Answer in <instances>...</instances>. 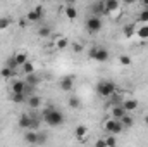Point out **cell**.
I'll return each instance as SVG.
<instances>
[{
	"instance_id": "obj_1",
	"label": "cell",
	"mask_w": 148,
	"mask_h": 147,
	"mask_svg": "<svg viewBox=\"0 0 148 147\" xmlns=\"http://www.w3.org/2000/svg\"><path fill=\"white\" fill-rule=\"evenodd\" d=\"M64 119H66L64 112L59 111V109H55L53 106H48L47 109L43 111V121H45L48 126H52V128L60 126V125L64 123Z\"/></svg>"
},
{
	"instance_id": "obj_2",
	"label": "cell",
	"mask_w": 148,
	"mask_h": 147,
	"mask_svg": "<svg viewBox=\"0 0 148 147\" xmlns=\"http://www.w3.org/2000/svg\"><path fill=\"white\" fill-rule=\"evenodd\" d=\"M115 92H117V87L110 80H100L97 83V94L100 97H112Z\"/></svg>"
},
{
	"instance_id": "obj_3",
	"label": "cell",
	"mask_w": 148,
	"mask_h": 147,
	"mask_svg": "<svg viewBox=\"0 0 148 147\" xmlns=\"http://www.w3.org/2000/svg\"><path fill=\"white\" fill-rule=\"evenodd\" d=\"M102 26H103L102 17L93 16V14L90 17H86V21H84V28L88 33H98V31H102Z\"/></svg>"
},
{
	"instance_id": "obj_4",
	"label": "cell",
	"mask_w": 148,
	"mask_h": 147,
	"mask_svg": "<svg viewBox=\"0 0 148 147\" xmlns=\"http://www.w3.org/2000/svg\"><path fill=\"white\" fill-rule=\"evenodd\" d=\"M103 128H105L109 133H112V135H117V133H122L126 126H124V123H122L121 119H115V118H112V119H107V121H105Z\"/></svg>"
},
{
	"instance_id": "obj_5",
	"label": "cell",
	"mask_w": 148,
	"mask_h": 147,
	"mask_svg": "<svg viewBox=\"0 0 148 147\" xmlns=\"http://www.w3.org/2000/svg\"><path fill=\"white\" fill-rule=\"evenodd\" d=\"M43 17H45V10H43L41 5H36L33 10H29V12L26 14V19H28L29 23H40Z\"/></svg>"
},
{
	"instance_id": "obj_6",
	"label": "cell",
	"mask_w": 148,
	"mask_h": 147,
	"mask_svg": "<svg viewBox=\"0 0 148 147\" xmlns=\"http://www.w3.org/2000/svg\"><path fill=\"white\" fill-rule=\"evenodd\" d=\"M90 10H91V14H93V16H98V17H102V16L109 14V12L105 10V2H103V0H98V2H95V3L90 7Z\"/></svg>"
},
{
	"instance_id": "obj_7",
	"label": "cell",
	"mask_w": 148,
	"mask_h": 147,
	"mask_svg": "<svg viewBox=\"0 0 148 147\" xmlns=\"http://www.w3.org/2000/svg\"><path fill=\"white\" fill-rule=\"evenodd\" d=\"M109 57H110L109 50H107L105 47H98L97 52H95V55H93V61H97V62H107Z\"/></svg>"
},
{
	"instance_id": "obj_8",
	"label": "cell",
	"mask_w": 148,
	"mask_h": 147,
	"mask_svg": "<svg viewBox=\"0 0 148 147\" xmlns=\"http://www.w3.org/2000/svg\"><path fill=\"white\" fill-rule=\"evenodd\" d=\"M59 87H60L62 92H71L74 88V78L73 76H64V78H60Z\"/></svg>"
},
{
	"instance_id": "obj_9",
	"label": "cell",
	"mask_w": 148,
	"mask_h": 147,
	"mask_svg": "<svg viewBox=\"0 0 148 147\" xmlns=\"http://www.w3.org/2000/svg\"><path fill=\"white\" fill-rule=\"evenodd\" d=\"M24 87H26V80H14L12 87H10V94H24Z\"/></svg>"
},
{
	"instance_id": "obj_10",
	"label": "cell",
	"mask_w": 148,
	"mask_h": 147,
	"mask_svg": "<svg viewBox=\"0 0 148 147\" xmlns=\"http://www.w3.org/2000/svg\"><path fill=\"white\" fill-rule=\"evenodd\" d=\"M19 128L23 130H31V114H21L19 116Z\"/></svg>"
},
{
	"instance_id": "obj_11",
	"label": "cell",
	"mask_w": 148,
	"mask_h": 147,
	"mask_svg": "<svg viewBox=\"0 0 148 147\" xmlns=\"http://www.w3.org/2000/svg\"><path fill=\"white\" fill-rule=\"evenodd\" d=\"M126 112H127V111L124 109V106H122V104H114V107H112V118L121 119Z\"/></svg>"
},
{
	"instance_id": "obj_12",
	"label": "cell",
	"mask_w": 148,
	"mask_h": 147,
	"mask_svg": "<svg viewBox=\"0 0 148 147\" xmlns=\"http://www.w3.org/2000/svg\"><path fill=\"white\" fill-rule=\"evenodd\" d=\"M24 142H26V144H33V146H36V144H38L36 130H29L28 133H24Z\"/></svg>"
},
{
	"instance_id": "obj_13",
	"label": "cell",
	"mask_w": 148,
	"mask_h": 147,
	"mask_svg": "<svg viewBox=\"0 0 148 147\" xmlns=\"http://www.w3.org/2000/svg\"><path fill=\"white\" fill-rule=\"evenodd\" d=\"M122 106H124V109L127 111H134V109H138V101H134V99H127V101H124V102H121Z\"/></svg>"
},
{
	"instance_id": "obj_14",
	"label": "cell",
	"mask_w": 148,
	"mask_h": 147,
	"mask_svg": "<svg viewBox=\"0 0 148 147\" xmlns=\"http://www.w3.org/2000/svg\"><path fill=\"white\" fill-rule=\"evenodd\" d=\"M86 133H88V128H86L84 125H77V126L74 128V135H76V137H77L79 140H83Z\"/></svg>"
},
{
	"instance_id": "obj_15",
	"label": "cell",
	"mask_w": 148,
	"mask_h": 147,
	"mask_svg": "<svg viewBox=\"0 0 148 147\" xmlns=\"http://www.w3.org/2000/svg\"><path fill=\"white\" fill-rule=\"evenodd\" d=\"M103 2H105V10L109 14L119 9V0H103Z\"/></svg>"
},
{
	"instance_id": "obj_16",
	"label": "cell",
	"mask_w": 148,
	"mask_h": 147,
	"mask_svg": "<svg viewBox=\"0 0 148 147\" xmlns=\"http://www.w3.org/2000/svg\"><path fill=\"white\" fill-rule=\"evenodd\" d=\"M0 76L2 78H14L16 76V69H12V68H9V66H3L2 69H0Z\"/></svg>"
},
{
	"instance_id": "obj_17",
	"label": "cell",
	"mask_w": 148,
	"mask_h": 147,
	"mask_svg": "<svg viewBox=\"0 0 148 147\" xmlns=\"http://www.w3.org/2000/svg\"><path fill=\"white\" fill-rule=\"evenodd\" d=\"M28 104H29V107L31 109H36V107H40L41 106V99L38 97V95H29V99H28Z\"/></svg>"
},
{
	"instance_id": "obj_18",
	"label": "cell",
	"mask_w": 148,
	"mask_h": 147,
	"mask_svg": "<svg viewBox=\"0 0 148 147\" xmlns=\"http://www.w3.org/2000/svg\"><path fill=\"white\" fill-rule=\"evenodd\" d=\"M64 10H66V16H67V19L74 21V19L77 17V10H76V7H74V5H67Z\"/></svg>"
},
{
	"instance_id": "obj_19",
	"label": "cell",
	"mask_w": 148,
	"mask_h": 147,
	"mask_svg": "<svg viewBox=\"0 0 148 147\" xmlns=\"http://www.w3.org/2000/svg\"><path fill=\"white\" fill-rule=\"evenodd\" d=\"M122 35L126 38H131L134 35V24H126L124 28H122Z\"/></svg>"
},
{
	"instance_id": "obj_20",
	"label": "cell",
	"mask_w": 148,
	"mask_h": 147,
	"mask_svg": "<svg viewBox=\"0 0 148 147\" xmlns=\"http://www.w3.org/2000/svg\"><path fill=\"white\" fill-rule=\"evenodd\" d=\"M38 35L41 38H47L52 35V30H50V26H47V24H43V26H40V30H38Z\"/></svg>"
},
{
	"instance_id": "obj_21",
	"label": "cell",
	"mask_w": 148,
	"mask_h": 147,
	"mask_svg": "<svg viewBox=\"0 0 148 147\" xmlns=\"http://www.w3.org/2000/svg\"><path fill=\"white\" fill-rule=\"evenodd\" d=\"M10 99H12V102H16V104H23V102L26 101V94H10Z\"/></svg>"
},
{
	"instance_id": "obj_22",
	"label": "cell",
	"mask_w": 148,
	"mask_h": 147,
	"mask_svg": "<svg viewBox=\"0 0 148 147\" xmlns=\"http://www.w3.org/2000/svg\"><path fill=\"white\" fill-rule=\"evenodd\" d=\"M24 80H26V83H31V85H35V87H36L38 83H40V78H38L35 73L26 74V78H24Z\"/></svg>"
},
{
	"instance_id": "obj_23",
	"label": "cell",
	"mask_w": 148,
	"mask_h": 147,
	"mask_svg": "<svg viewBox=\"0 0 148 147\" xmlns=\"http://www.w3.org/2000/svg\"><path fill=\"white\" fill-rule=\"evenodd\" d=\"M121 121L124 123V126H126V128H129V126H133V125H134V119H133V118H131L127 112H126V114L121 118Z\"/></svg>"
},
{
	"instance_id": "obj_24",
	"label": "cell",
	"mask_w": 148,
	"mask_h": 147,
	"mask_svg": "<svg viewBox=\"0 0 148 147\" xmlns=\"http://www.w3.org/2000/svg\"><path fill=\"white\" fill-rule=\"evenodd\" d=\"M23 71L26 74H29V73H35V64L31 62V61H26L24 64H23Z\"/></svg>"
},
{
	"instance_id": "obj_25",
	"label": "cell",
	"mask_w": 148,
	"mask_h": 147,
	"mask_svg": "<svg viewBox=\"0 0 148 147\" xmlns=\"http://www.w3.org/2000/svg\"><path fill=\"white\" fill-rule=\"evenodd\" d=\"M69 107L71 109H81V101L77 97H71L69 99Z\"/></svg>"
},
{
	"instance_id": "obj_26",
	"label": "cell",
	"mask_w": 148,
	"mask_h": 147,
	"mask_svg": "<svg viewBox=\"0 0 148 147\" xmlns=\"http://www.w3.org/2000/svg\"><path fill=\"white\" fill-rule=\"evenodd\" d=\"M138 37L141 38V40H147V38H148V24L141 26V28L138 30Z\"/></svg>"
},
{
	"instance_id": "obj_27",
	"label": "cell",
	"mask_w": 148,
	"mask_h": 147,
	"mask_svg": "<svg viewBox=\"0 0 148 147\" xmlns=\"http://www.w3.org/2000/svg\"><path fill=\"white\" fill-rule=\"evenodd\" d=\"M14 57H16V62H17L19 66H23V64H24V62L28 61V57H26V54H16Z\"/></svg>"
},
{
	"instance_id": "obj_28",
	"label": "cell",
	"mask_w": 148,
	"mask_h": 147,
	"mask_svg": "<svg viewBox=\"0 0 148 147\" xmlns=\"http://www.w3.org/2000/svg\"><path fill=\"white\" fill-rule=\"evenodd\" d=\"M35 85H31V83H26V87H24V94H26V97H29V95H33L35 94Z\"/></svg>"
},
{
	"instance_id": "obj_29",
	"label": "cell",
	"mask_w": 148,
	"mask_h": 147,
	"mask_svg": "<svg viewBox=\"0 0 148 147\" xmlns=\"http://www.w3.org/2000/svg\"><path fill=\"white\" fill-rule=\"evenodd\" d=\"M5 66H9V68H12V69H17V68H19V64L16 62V57H9L7 62H5Z\"/></svg>"
},
{
	"instance_id": "obj_30",
	"label": "cell",
	"mask_w": 148,
	"mask_h": 147,
	"mask_svg": "<svg viewBox=\"0 0 148 147\" xmlns=\"http://www.w3.org/2000/svg\"><path fill=\"white\" fill-rule=\"evenodd\" d=\"M10 26V19L9 17H0V30H7Z\"/></svg>"
},
{
	"instance_id": "obj_31",
	"label": "cell",
	"mask_w": 148,
	"mask_h": 147,
	"mask_svg": "<svg viewBox=\"0 0 148 147\" xmlns=\"http://www.w3.org/2000/svg\"><path fill=\"white\" fill-rule=\"evenodd\" d=\"M119 62H121L122 66H129L133 61H131V57H129V55H121V57H119Z\"/></svg>"
},
{
	"instance_id": "obj_32",
	"label": "cell",
	"mask_w": 148,
	"mask_h": 147,
	"mask_svg": "<svg viewBox=\"0 0 148 147\" xmlns=\"http://www.w3.org/2000/svg\"><path fill=\"white\" fill-rule=\"evenodd\" d=\"M140 21L141 23H148V9H143L140 12Z\"/></svg>"
},
{
	"instance_id": "obj_33",
	"label": "cell",
	"mask_w": 148,
	"mask_h": 147,
	"mask_svg": "<svg viewBox=\"0 0 148 147\" xmlns=\"http://www.w3.org/2000/svg\"><path fill=\"white\" fill-rule=\"evenodd\" d=\"M66 47H67V40H66V38H60V40L57 42V49H59V50H64Z\"/></svg>"
},
{
	"instance_id": "obj_34",
	"label": "cell",
	"mask_w": 148,
	"mask_h": 147,
	"mask_svg": "<svg viewBox=\"0 0 148 147\" xmlns=\"http://www.w3.org/2000/svg\"><path fill=\"white\" fill-rule=\"evenodd\" d=\"M73 50L76 52V54H81V52H83L84 49H83V45H81V43H77V42H74V43H73Z\"/></svg>"
},
{
	"instance_id": "obj_35",
	"label": "cell",
	"mask_w": 148,
	"mask_h": 147,
	"mask_svg": "<svg viewBox=\"0 0 148 147\" xmlns=\"http://www.w3.org/2000/svg\"><path fill=\"white\" fill-rule=\"evenodd\" d=\"M47 140H48L47 133H38V144H45Z\"/></svg>"
},
{
	"instance_id": "obj_36",
	"label": "cell",
	"mask_w": 148,
	"mask_h": 147,
	"mask_svg": "<svg viewBox=\"0 0 148 147\" xmlns=\"http://www.w3.org/2000/svg\"><path fill=\"white\" fill-rule=\"evenodd\" d=\"M105 144L107 146H115L117 140H115V137H109V139H105Z\"/></svg>"
},
{
	"instance_id": "obj_37",
	"label": "cell",
	"mask_w": 148,
	"mask_h": 147,
	"mask_svg": "<svg viewBox=\"0 0 148 147\" xmlns=\"http://www.w3.org/2000/svg\"><path fill=\"white\" fill-rule=\"evenodd\" d=\"M95 146H97V147H105L107 144H105V140H103V139H100V140H97V142H95Z\"/></svg>"
},
{
	"instance_id": "obj_38",
	"label": "cell",
	"mask_w": 148,
	"mask_h": 147,
	"mask_svg": "<svg viewBox=\"0 0 148 147\" xmlns=\"http://www.w3.org/2000/svg\"><path fill=\"white\" fill-rule=\"evenodd\" d=\"M28 23H29V21H28L26 17H24V19H19V24H21V28H26V26H28Z\"/></svg>"
},
{
	"instance_id": "obj_39",
	"label": "cell",
	"mask_w": 148,
	"mask_h": 147,
	"mask_svg": "<svg viewBox=\"0 0 148 147\" xmlns=\"http://www.w3.org/2000/svg\"><path fill=\"white\" fill-rule=\"evenodd\" d=\"M136 0H124V3H127V5H131V3H134Z\"/></svg>"
},
{
	"instance_id": "obj_40",
	"label": "cell",
	"mask_w": 148,
	"mask_h": 147,
	"mask_svg": "<svg viewBox=\"0 0 148 147\" xmlns=\"http://www.w3.org/2000/svg\"><path fill=\"white\" fill-rule=\"evenodd\" d=\"M141 3H143L145 7H148V0H141Z\"/></svg>"
},
{
	"instance_id": "obj_41",
	"label": "cell",
	"mask_w": 148,
	"mask_h": 147,
	"mask_svg": "<svg viewBox=\"0 0 148 147\" xmlns=\"http://www.w3.org/2000/svg\"><path fill=\"white\" fill-rule=\"evenodd\" d=\"M145 123H147V125H148V114H147V116H145Z\"/></svg>"
},
{
	"instance_id": "obj_42",
	"label": "cell",
	"mask_w": 148,
	"mask_h": 147,
	"mask_svg": "<svg viewBox=\"0 0 148 147\" xmlns=\"http://www.w3.org/2000/svg\"><path fill=\"white\" fill-rule=\"evenodd\" d=\"M40 2H48V0H40Z\"/></svg>"
},
{
	"instance_id": "obj_43",
	"label": "cell",
	"mask_w": 148,
	"mask_h": 147,
	"mask_svg": "<svg viewBox=\"0 0 148 147\" xmlns=\"http://www.w3.org/2000/svg\"><path fill=\"white\" fill-rule=\"evenodd\" d=\"M145 9H148V7H145Z\"/></svg>"
},
{
	"instance_id": "obj_44",
	"label": "cell",
	"mask_w": 148,
	"mask_h": 147,
	"mask_svg": "<svg viewBox=\"0 0 148 147\" xmlns=\"http://www.w3.org/2000/svg\"><path fill=\"white\" fill-rule=\"evenodd\" d=\"M0 78H2V76H0Z\"/></svg>"
}]
</instances>
